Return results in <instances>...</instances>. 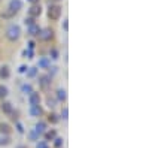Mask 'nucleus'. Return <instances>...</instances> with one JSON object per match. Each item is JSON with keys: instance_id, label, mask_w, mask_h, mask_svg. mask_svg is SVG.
I'll list each match as a JSON object with an SVG mask.
<instances>
[{"instance_id": "nucleus-1", "label": "nucleus", "mask_w": 149, "mask_h": 148, "mask_svg": "<svg viewBox=\"0 0 149 148\" xmlns=\"http://www.w3.org/2000/svg\"><path fill=\"white\" fill-rule=\"evenodd\" d=\"M19 36H21V29H19V26H17V24H12V26L8 27V30H6V38H8L10 42L18 41Z\"/></svg>"}, {"instance_id": "nucleus-2", "label": "nucleus", "mask_w": 149, "mask_h": 148, "mask_svg": "<svg viewBox=\"0 0 149 148\" xmlns=\"http://www.w3.org/2000/svg\"><path fill=\"white\" fill-rule=\"evenodd\" d=\"M48 17L51 18V20H58L61 17V6L58 5H51L49 6V11H48Z\"/></svg>"}, {"instance_id": "nucleus-3", "label": "nucleus", "mask_w": 149, "mask_h": 148, "mask_svg": "<svg viewBox=\"0 0 149 148\" xmlns=\"http://www.w3.org/2000/svg\"><path fill=\"white\" fill-rule=\"evenodd\" d=\"M9 9L12 14H17L19 9H22V2L21 0H10L9 2Z\"/></svg>"}, {"instance_id": "nucleus-4", "label": "nucleus", "mask_w": 149, "mask_h": 148, "mask_svg": "<svg viewBox=\"0 0 149 148\" xmlns=\"http://www.w3.org/2000/svg\"><path fill=\"white\" fill-rule=\"evenodd\" d=\"M29 102H30V106H39V103H40V96H39V93L33 91L31 94H29Z\"/></svg>"}, {"instance_id": "nucleus-5", "label": "nucleus", "mask_w": 149, "mask_h": 148, "mask_svg": "<svg viewBox=\"0 0 149 148\" xmlns=\"http://www.w3.org/2000/svg\"><path fill=\"white\" fill-rule=\"evenodd\" d=\"M51 79H52L51 75H40V76H39V84H40V87H42V88L49 87V85H51Z\"/></svg>"}, {"instance_id": "nucleus-6", "label": "nucleus", "mask_w": 149, "mask_h": 148, "mask_svg": "<svg viewBox=\"0 0 149 148\" xmlns=\"http://www.w3.org/2000/svg\"><path fill=\"white\" fill-rule=\"evenodd\" d=\"M42 14V8L40 5H31V8L29 9V15L31 18H36V17H39Z\"/></svg>"}, {"instance_id": "nucleus-7", "label": "nucleus", "mask_w": 149, "mask_h": 148, "mask_svg": "<svg viewBox=\"0 0 149 148\" xmlns=\"http://www.w3.org/2000/svg\"><path fill=\"white\" fill-rule=\"evenodd\" d=\"M40 38L43 39V41H51L52 38H54V32H52V29H49V27H46V29H43L42 32H40Z\"/></svg>"}, {"instance_id": "nucleus-8", "label": "nucleus", "mask_w": 149, "mask_h": 148, "mask_svg": "<svg viewBox=\"0 0 149 148\" xmlns=\"http://www.w3.org/2000/svg\"><path fill=\"white\" fill-rule=\"evenodd\" d=\"M37 135H39V136H40V135L42 133H45V130H46V123H43V121H39V123H37V124H36V127L33 129Z\"/></svg>"}, {"instance_id": "nucleus-9", "label": "nucleus", "mask_w": 149, "mask_h": 148, "mask_svg": "<svg viewBox=\"0 0 149 148\" xmlns=\"http://www.w3.org/2000/svg\"><path fill=\"white\" fill-rule=\"evenodd\" d=\"M40 32H42V29L37 26V24H33V26L29 27V34H30V36H39Z\"/></svg>"}, {"instance_id": "nucleus-10", "label": "nucleus", "mask_w": 149, "mask_h": 148, "mask_svg": "<svg viewBox=\"0 0 149 148\" xmlns=\"http://www.w3.org/2000/svg\"><path fill=\"white\" fill-rule=\"evenodd\" d=\"M29 112H30L31 117H40L42 115V109H40V106H30Z\"/></svg>"}, {"instance_id": "nucleus-11", "label": "nucleus", "mask_w": 149, "mask_h": 148, "mask_svg": "<svg viewBox=\"0 0 149 148\" xmlns=\"http://www.w3.org/2000/svg\"><path fill=\"white\" fill-rule=\"evenodd\" d=\"M57 99H58L60 102H64L66 99H67V91L64 88H58L57 90Z\"/></svg>"}, {"instance_id": "nucleus-12", "label": "nucleus", "mask_w": 149, "mask_h": 148, "mask_svg": "<svg viewBox=\"0 0 149 148\" xmlns=\"http://www.w3.org/2000/svg\"><path fill=\"white\" fill-rule=\"evenodd\" d=\"M10 76V70L8 66H2L0 67V78H3V79H8Z\"/></svg>"}, {"instance_id": "nucleus-13", "label": "nucleus", "mask_w": 149, "mask_h": 148, "mask_svg": "<svg viewBox=\"0 0 149 148\" xmlns=\"http://www.w3.org/2000/svg\"><path fill=\"white\" fill-rule=\"evenodd\" d=\"M2 111H3L5 114H12V103L3 102V103H2Z\"/></svg>"}, {"instance_id": "nucleus-14", "label": "nucleus", "mask_w": 149, "mask_h": 148, "mask_svg": "<svg viewBox=\"0 0 149 148\" xmlns=\"http://www.w3.org/2000/svg\"><path fill=\"white\" fill-rule=\"evenodd\" d=\"M27 136H29V139H30V141H34V142H36V141H39V135H37L34 130H30Z\"/></svg>"}, {"instance_id": "nucleus-15", "label": "nucleus", "mask_w": 149, "mask_h": 148, "mask_svg": "<svg viewBox=\"0 0 149 148\" xmlns=\"http://www.w3.org/2000/svg\"><path fill=\"white\" fill-rule=\"evenodd\" d=\"M22 93H24V94H31V93H33L31 85H30V84H24V85H22Z\"/></svg>"}, {"instance_id": "nucleus-16", "label": "nucleus", "mask_w": 149, "mask_h": 148, "mask_svg": "<svg viewBox=\"0 0 149 148\" xmlns=\"http://www.w3.org/2000/svg\"><path fill=\"white\" fill-rule=\"evenodd\" d=\"M26 73H27V76L33 78V76H36V73H37V67H29Z\"/></svg>"}, {"instance_id": "nucleus-17", "label": "nucleus", "mask_w": 149, "mask_h": 148, "mask_svg": "<svg viewBox=\"0 0 149 148\" xmlns=\"http://www.w3.org/2000/svg\"><path fill=\"white\" fill-rule=\"evenodd\" d=\"M39 67H45V69L49 67V58H46V57L42 58V60L39 61Z\"/></svg>"}, {"instance_id": "nucleus-18", "label": "nucleus", "mask_w": 149, "mask_h": 148, "mask_svg": "<svg viewBox=\"0 0 149 148\" xmlns=\"http://www.w3.org/2000/svg\"><path fill=\"white\" fill-rule=\"evenodd\" d=\"M8 96V87H5V85H0V99H3Z\"/></svg>"}, {"instance_id": "nucleus-19", "label": "nucleus", "mask_w": 149, "mask_h": 148, "mask_svg": "<svg viewBox=\"0 0 149 148\" xmlns=\"http://www.w3.org/2000/svg\"><path fill=\"white\" fill-rule=\"evenodd\" d=\"M9 144H10L9 136H0V145H9Z\"/></svg>"}, {"instance_id": "nucleus-20", "label": "nucleus", "mask_w": 149, "mask_h": 148, "mask_svg": "<svg viewBox=\"0 0 149 148\" xmlns=\"http://www.w3.org/2000/svg\"><path fill=\"white\" fill-rule=\"evenodd\" d=\"M9 132H10V129L8 124H0V133H9Z\"/></svg>"}, {"instance_id": "nucleus-21", "label": "nucleus", "mask_w": 149, "mask_h": 148, "mask_svg": "<svg viewBox=\"0 0 149 148\" xmlns=\"http://www.w3.org/2000/svg\"><path fill=\"white\" fill-rule=\"evenodd\" d=\"M69 109L67 108H63V111H61V118H63V120H67L69 117Z\"/></svg>"}, {"instance_id": "nucleus-22", "label": "nucleus", "mask_w": 149, "mask_h": 148, "mask_svg": "<svg viewBox=\"0 0 149 148\" xmlns=\"http://www.w3.org/2000/svg\"><path fill=\"white\" fill-rule=\"evenodd\" d=\"M24 22H26V24H27L29 27H30V26H33V24H36V22H34V18H31V17L26 18V21H24Z\"/></svg>"}, {"instance_id": "nucleus-23", "label": "nucleus", "mask_w": 149, "mask_h": 148, "mask_svg": "<svg viewBox=\"0 0 149 148\" xmlns=\"http://www.w3.org/2000/svg\"><path fill=\"white\" fill-rule=\"evenodd\" d=\"M51 58L52 60H57L58 58V51H57V49H51Z\"/></svg>"}, {"instance_id": "nucleus-24", "label": "nucleus", "mask_w": 149, "mask_h": 148, "mask_svg": "<svg viewBox=\"0 0 149 148\" xmlns=\"http://www.w3.org/2000/svg\"><path fill=\"white\" fill-rule=\"evenodd\" d=\"M54 138H55V132H54V130H51V132L46 133V139H54Z\"/></svg>"}, {"instance_id": "nucleus-25", "label": "nucleus", "mask_w": 149, "mask_h": 148, "mask_svg": "<svg viewBox=\"0 0 149 148\" xmlns=\"http://www.w3.org/2000/svg\"><path fill=\"white\" fill-rule=\"evenodd\" d=\"M17 130H18V133H24V127H22V124L19 121L17 123Z\"/></svg>"}, {"instance_id": "nucleus-26", "label": "nucleus", "mask_w": 149, "mask_h": 148, "mask_svg": "<svg viewBox=\"0 0 149 148\" xmlns=\"http://www.w3.org/2000/svg\"><path fill=\"white\" fill-rule=\"evenodd\" d=\"M27 69H29V67H27L26 65H22V66H19L18 72H19V73H26V72H27Z\"/></svg>"}, {"instance_id": "nucleus-27", "label": "nucleus", "mask_w": 149, "mask_h": 148, "mask_svg": "<svg viewBox=\"0 0 149 148\" xmlns=\"http://www.w3.org/2000/svg\"><path fill=\"white\" fill-rule=\"evenodd\" d=\"M61 145H63V139H61V138H55V147L58 148Z\"/></svg>"}, {"instance_id": "nucleus-28", "label": "nucleus", "mask_w": 149, "mask_h": 148, "mask_svg": "<svg viewBox=\"0 0 149 148\" xmlns=\"http://www.w3.org/2000/svg\"><path fill=\"white\" fill-rule=\"evenodd\" d=\"M63 29H64L66 32L69 30V24H67V20H64V21H63Z\"/></svg>"}, {"instance_id": "nucleus-29", "label": "nucleus", "mask_w": 149, "mask_h": 148, "mask_svg": "<svg viewBox=\"0 0 149 148\" xmlns=\"http://www.w3.org/2000/svg\"><path fill=\"white\" fill-rule=\"evenodd\" d=\"M37 148H48L46 142H39V144H37Z\"/></svg>"}, {"instance_id": "nucleus-30", "label": "nucleus", "mask_w": 149, "mask_h": 148, "mask_svg": "<svg viewBox=\"0 0 149 148\" xmlns=\"http://www.w3.org/2000/svg\"><path fill=\"white\" fill-rule=\"evenodd\" d=\"M48 106L49 108H54L55 105H54V100H51V99H48Z\"/></svg>"}, {"instance_id": "nucleus-31", "label": "nucleus", "mask_w": 149, "mask_h": 148, "mask_svg": "<svg viewBox=\"0 0 149 148\" xmlns=\"http://www.w3.org/2000/svg\"><path fill=\"white\" fill-rule=\"evenodd\" d=\"M34 46H36V43H34L33 41H31V42H29V48H30V49H33Z\"/></svg>"}, {"instance_id": "nucleus-32", "label": "nucleus", "mask_w": 149, "mask_h": 148, "mask_svg": "<svg viewBox=\"0 0 149 148\" xmlns=\"http://www.w3.org/2000/svg\"><path fill=\"white\" fill-rule=\"evenodd\" d=\"M29 2L33 3V5H37V3H39V0H29Z\"/></svg>"}, {"instance_id": "nucleus-33", "label": "nucleus", "mask_w": 149, "mask_h": 148, "mask_svg": "<svg viewBox=\"0 0 149 148\" xmlns=\"http://www.w3.org/2000/svg\"><path fill=\"white\" fill-rule=\"evenodd\" d=\"M49 120H52V121H57V118H55V115H49Z\"/></svg>"}, {"instance_id": "nucleus-34", "label": "nucleus", "mask_w": 149, "mask_h": 148, "mask_svg": "<svg viewBox=\"0 0 149 148\" xmlns=\"http://www.w3.org/2000/svg\"><path fill=\"white\" fill-rule=\"evenodd\" d=\"M17 148H27V147H24V145H19V147H17Z\"/></svg>"}]
</instances>
